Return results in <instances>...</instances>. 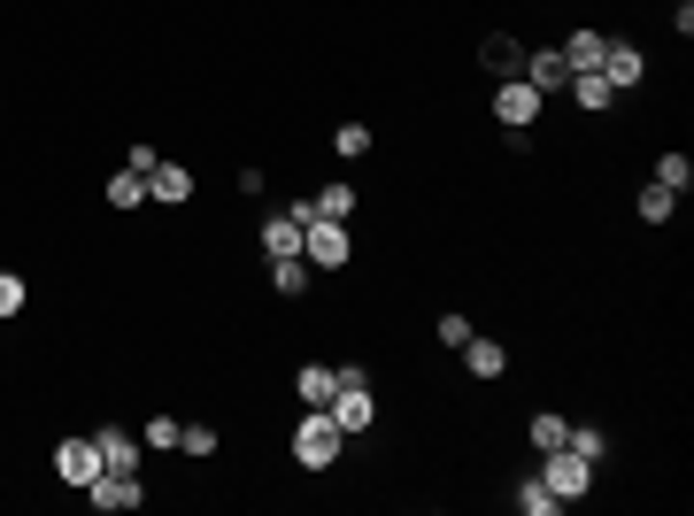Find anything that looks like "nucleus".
<instances>
[{"label":"nucleus","mask_w":694,"mask_h":516,"mask_svg":"<svg viewBox=\"0 0 694 516\" xmlns=\"http://www.w3.org/2000/svg\"><path fill=\"white\" fill-rule=\"evenodd\" d=\"M347 447V432L333 424V409H302V424H294V463L302 471H333Z\"/></svg>","instance_id":"nucleus-1"},{"label":"nucleus","mask_w":694,"mask_h":516,"mask_svg":"<svg viewBox=\"0 0 694 516\" xmlns=\"http://www.w3.org/2000/svg\"><path fill=\"white\" fill-rule=\"evenodd\" d=\"M540 486H548L555 502H579V494L594 486V463H586L579 447H548V455H540Z\"/></svg>","instance_id":"nucleus-2"},{"label":"nucleus","mask_w":694,"mask_h":516,"mask_svg":"<svg viewBox=\"0 0 694 516\" xmlns=\"http://www.w3.org/2000/svg\"><path fill=\"white\" fill-rule=\"evenodd\" d=\"M302 255H309V270H347L355 239H347V224H333V216H309L302 224Z\"/></svg>","instance_id":"nucleus-3"},{"label":"nucleus","mask_w":694,"mask_h":516,"mask_svg":"<svg viewBox=\"0 0 694 516\" xmlns=\"http://www.w3.org/2000/svg\"><path fill=\"white\" fill-rule=\"evenodd\" d=\"M54 478H62V486H78V494L101 478V447H93V432H70V440L54 447Z\"/></svg>","instance_id":"nucleus-4"},{"label":"nucleus","mask_w":694,"mask_h":516,"mask_svg":"<svg viewBox=\"0 0 694 516\" xmlns=\"http://www.w3.org/2000/svg\"><path fill=\"white\" fill-rule=\"evenodd\" d=\"M85 502L109 509V516H132L140 502H147V486H140V471H101V478L85 486Z\"/></svg>","instance_id":"nucleus-5"},{"label":"nucleus","mask_w":694,"mask_h":516,"mask_svg":"<svg viewBox=\"0 0 694 516\" xmlns=\"http://www.w3.org/2000/svg\"><path fill=\"white\" fill-rule=\"evenodd\" d=\"M602 78H610L618 93H633V85L649 78V54H641L633 39H610V47H602Z\"/></svg>","instance_id":"nucleus-6"},{"label":"nucleus","mask_w":694,"mask_h":516,"mask_svg":"<svg viewBox=\"0 0 694 516\" xmlns=\"http://www.w3.org/2000/svg\"><path fill=\"white\" fill-rule=\"evenodd\" d=\"M532 116H540V93H532L524 78H502V85H494V124H510V132H524Z\"/></svg>","instance_id":"nucleus-7"},{"label":"nucleus","mask_w":694,"mask_h":516,"mask_svg":"<svg viewBox=\"0 0 694 516\" xmlns=\"http://www.w3.org/2000/svg\"><path fill=\"white\" fill-rule=\"evenodd\" d=\"M524 85L548 101V93H563V85H571V62H563L555 47H532V54H524Z\"/></svg>","instance_id":"nucleus-8"},{"label":"nucleus","mask_w":694,"mask_h":516,"mask_svg":"<svg viewBox=\"0 0 694 516\" xmlns=\"http://www.w3.org/2000/svg\"><path fill=\"white\" fill-rule=\"evenodd\" d=\"M456 354H463V370H471L479 385H494V378L510 370V354H502V340H479V332H471V340L456 347Z\"/></svg>","instance_id":"nucleus-9"},{"label":"nucleus","mask_w":694,"mask_h":516,"mask_svg":"<svg viewBox=\"0 0 694 516\" xmlns=\"http://www.w3.org/2000/svg\"><path fill=\"white\" fill-rule=\"evenodd\" d=\"M479 62H487V78L502 85V78H524V47L510 39V31H494L487 47H479Z\"/></svg>","instance_id":"nucleus-10"},{"label":"nucleus","mask_w":694,"mask_h":516,"mask_svg":"<svg viewBox=\"0 0 694 516\" xmlns=\"http://www.w3.org/2000/svg\"><path fill=\"white\" fill-rule=\"evenodd\" d=\"M563 93H571V101H579V109H586V116H602V109H610V101H618V85H610V78H602V70H571V85H563Z\"/></svg>","instance_id":"nucleus-11"},{"label":"nucleus","mask_w":694,"mask_h":516,"mask_svg":"<svg viewBox=\"0 0 694 516\" xmlns=\"http://www.w3.org/2000/svg\"><path fill=\"white\" fill-rule=\"evenodd\" d=\"M263 255H271V262H286V255H302V224H294L286 208H271V216H263Z\"/></svg>","instance_id":"nucleus-12"},{"label":"nucleus","mask_w":694,"mask_h":516,"mask_svg":"<svg viewBox=\"0 0 694 516\" xmlns=\"http://www.w3.org/2000/svg\"><path fill=\"white\" fill-rule=\"evenodd\" d=\"M333 385H340V370H333V362H302V370H294L302 409H325V401H333Z\"/></svg>","instance_id":"nucleus-13"},{"label":"nucleus","mask_w":694,"mask_h":516,"mask_svg":"<svg viewBox=\"0 0 694 516\" xmlns=\"http://www.w3.org/2000/svg\"><path fill=\"white\" fill-rule=\"evenodd\" d=\"M93 447H101V471H140V455H147V447H140L132 432H116V424L93 432Z\"/></svg>","instance_id":"nucleus-14"},{"label":"nucleus","mask_w":694,"mask_h":516,"mask_svg":"<svg viewBox=\"0 0 694 516\" xmlns=\"http://www.w3.org/2000/svg\"><path fill=\"white\" fill-rule=\"evenodd\" d=\"M147 200H171V208H185V200H193V171H185V163H155V177H147Z\"/></svg>","instance_id":"nucleus-15"},{"label":"nucleus","mask_w":694,"mask_h":516,"mask_svg":"<svg viewBox=\"0 0 694 516\" xmlns=\"http://www.w3.org/2000/svg\"><path fill=\"white\" fill-rule=\"evenodd\" d=\"M602 47H610V31H571L555 54H563L571 70H602Z\"/></svg>","instance_id":"nucleus-16"},{"label":"nucleus","mask_w":694,"mask_h":516,"mask_svg":"<svg viewBox=\"0 0 694 516\" xmlns=\"http://www.w3.org/2000/svg\"><path fill=\"white\" fill-rule=\"evenodd\" d=\"M271 286H278V301H302V293H309V255H286V262H271Z\"/></svg>","instance_id":"nucleus-17"},{"label":"nucleus","mask_w":694,"mask_h":516,"mask_svg":"<svg viewBox=\"0 0 694 516\" xmlns=\"http://www.w3.org/2000/svg\"><path fill=\"white\" fill-rule=\"evenodd\" d=\"M672 208H680V193H672V185H641V200H633V216H641V224H672Z\"/></svg>","instance_id":"nucleus-18"},{"label":"nucleus","mask_w":694,"mask_h":516,"mask_svg":"<svg viewBox=\"0 0 694 516\" xmlns=\"http://www.w3.org/2000/svg\"><path fill=\"white\" fill-rule=\"evenodd\" d=\"M309 208H317V216H333V224H347V216H355V185H317V193H309Z\"/></svg>","instance_id":"nucleus-19"},{"label":"nucleus","mask_w":694,"mask_h":516,"mask_svg":"<svg viewBox=\"0 0 694 516\" xmlns=\"http://www.w3.org/2000/svg\"><path fill=\"white\" fill-rule=\"evenodd\" d=\"M563 432H571V424H563L555 409H540V416L524 424V440H532V455H548V447H563Z\"/></svg>","instance_id":"nucleus-20"},{"label":"nucleus","mask_w":694,"mask_h":516,"mask_svg":"<svg viewBox=\"0 0 694 516\" xmlns=\"http://www.w3.org/2000/svg\"><path fill=\"white\" fill-rule=\"evenodd\" d=\"M101 193H109V208H140V200H147V177H140V171H116Z\"/></svg>","instance_id":"nucleus-21"},{"label":"nucleus","mask_w":694,"mask_h":516,"mask_svg":"<svg viewBox=\"0 0 694 516\" xmlns=\"http://www.w3.org/2000/svg\"><path fill=\"white\" fill-rule=\"evenodd\" d=\"M563 447H579L586 463H602V455H610V432H602V424H571V432H563Z\"/></svg>","instance_id":"nucleus-22"},{"label":"nucleus","mask_w":694,"mask_h":516,"mask_svg":"<svg viewBox=\"0 0 694 516\" xmlns=\"http://www.w3.org/2000/svg\"><path fill=\"white\" fill-rule=\"evenodd\" d=\"M656 185H672V193H687V185H694V163L680 155V147H672V155H656Z\"/></svg>","instance_id":"nucleus-23"},{"label":"nucleus","mask_w":694,"mask_h":516,"mask_svg":"<svg viewBox=\"0 0 694 516\" xmlns=\"http://www.w3.org/2000/svg\"><path fill=\"white\" fill-rule=\"evenodd\" d=\"M518 509H524V516H555L563 502H555V494H548L540 478H524V486H518Z\"/></svg>","instance_id":"nucleus-24"},{"label":"nucleus","mask_w":694,"mask_h":516,"mask_svg":"<svg viewBox=\"0 0 694 516\" xmlns=\"http://www.w3.org/2000/svg\"><path fill=\"white\" fill-rule=\"evenodd\" d=\"M23 301H31V286H23L16 270H0V324H8V317H23Z\"/></svg>","instance_id":"nucleus-25"},{"label":"nucleus","mask_w":694,"mask_h":516,"mask_svg":"<svg viewBox=\"0 0 694 516\" xmlns=\"http://www.w3.org/2000/svg\"><path fill=\"white\" fill-rule=\"evenodd\" d=\"M333 147H340L347 163H363V155H370V124H340V132H333Z\"/></svg>","instance_id":"nucleus-26"},{"label":"nucleus","mask_w":694,"mask_h":516,"mask_svg":"<svg viewBox=\"0 0 694 516\" xmlns=\"http://www.w3.org/2000/svg\"><path fill=\"white\" fill-rule=\"evenodd\" d=\"M177 432H185L177 416H147V432H140V447H177Z\"/></svg>","instance_id":"nucleus-27"},{"label":"nucleus","mask_w":694,"mask_h":516,"mask_svg":"<svg viewBox=\"0 0 694 516\" xmlns=\"http://www.w3.org/2000/svg\"><path fill=\"white\" fill-rule=\"evenodd\" d=\"M177 447H185V455H216V432H208V424H185Z\"/></svg>","instance_id":"nucleus-28"},{"label":"nucleus","mask_w":694,"mask_h":516,"mask_svg":"<svg viewBox=\"0 0 694 516\" xmlns=\"http://www.w3.org/2000/svg\"><path fill=\"white\" fill-rule=\"evenodd\" d=\"M463 340H471V317L448 309V317H440V347H463Z\"/></svg>","instance_id":"nucleus-29"},{"label":"nucleus","mask_w":694,"mask_h":516,"mask_svg":"<svg viewBox=\"0 0 694 516\" xmlns=\"http://www.w3.org/2000/svg\"><path fill=\"white\" fill-rule=\"evenodd\" d=\"M155 163H163V155H155V147H147V140H140V147H132V155H124V171H140V177H155Z\"/></svg>","instance_id":"nucleus-30"},{"label":"nucleus","mask_w":694,"mask_h":516,"mask_svg":"<svg viewBox=\"0 0 694 516\" xmlns=\"http://www.w3.org/2000/svg\"><path fill=\"white\" fill-rule=\"evenodd\" d=\"M672 8H687V0H672Z\"/></svg>","instance_id":"nucleus-31"}]
</instances>
